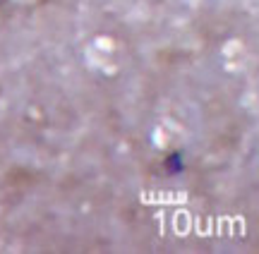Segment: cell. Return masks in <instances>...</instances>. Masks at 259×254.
I'll list each match as a JSON object with an SVG mask.
<instances>
[{"mask_svg":"<svg viewBox=\"0 0 259 254\" xmlns=\"http://www.w3.org/2000/svg\"><path fill=\"white\" fill-rule=\"evenodd\" d=\"M0 3H5V0H0Z\"/></svg>","mask_w":259,"mask_h":254,"instance_id":"1","label":"cell"}]
</instances>
